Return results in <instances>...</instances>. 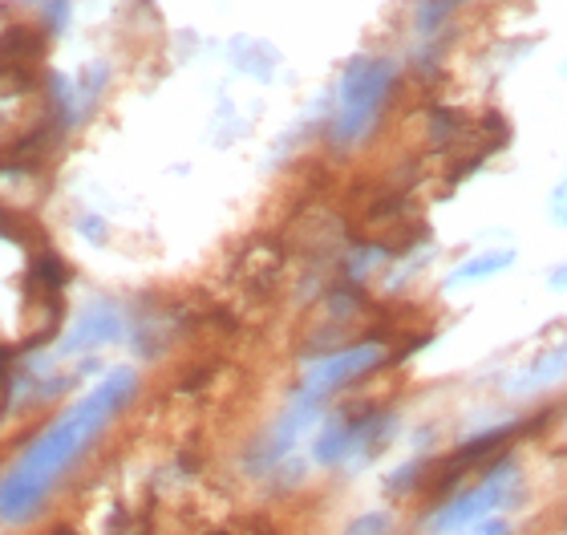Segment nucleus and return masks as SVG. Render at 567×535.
<instances>
[{"mask_svg":"<svg viewBox=\"0 0 567 535\" xmlns=\"http://www.w3.org/2000/svg\"><path fill=\"white\" fill-rule=\"evenodd\" d=\"M142 393V373L134 366H114L90 385L73 405L58 410L33 439L24 442L12 466L0 475V524L17 527L37 515L70 471L94 451V442L118 422Z\"/></svg>","mask_w":567,"mask_h":535,"instance_id":"obj_1","label":"nucleus"},{"mask_svg":"<svg viewBox=\"0 0 567 535\" xmlns=\"http://www.w3.org/2000/svg\"><path fill=\"white\" fill-rule=\"evenodd\" d=\"M405 61L381 49H361L344 61L337 82L317 97V134L332 155H357L381 134L402 94Z\"/></svg>","mask_w":567,"mask_h":535,"instance_id":"obj_2","label":"nucleus"},{"mask_svg":"<svg viewBox=\"0 0 567 535\" xmlns=\"http://www.w3.org/2000/svg\"><path fill=\"white\" fill-rule=\"evenodd\" d=\"M532 500V479L515 451L486 459L474 479H462L458 487L437 495V503L417 519V535H454L478 524L486 515H515Z\"/></svg>","mask_w":567,"mask_h":535,"instance_id":"obj_3","label":"nucleus"},{"mask_svg":"<svg viewBox=\"0 0 567 535\" xmlns=\"http://www.w3.org/2000/svg\"><path fill=\"white\" fill-rule=\"evenodd\" d=\"M114 90V61L90 58L73 70H45L41 78V97H45V131L49 138H70L82 131L97 110L106 106Z\"/></svg>","mask_w":567,"mask_h":535,"instance_id":"obj_4","label":"nucleus"},{"mask_svg":"<svg viewBox=\"0 0 567 535\" xmlns=\"http://www.w3.org/2000/svg\"><path fill=\"white\" fill-rule=\"evenodd\" d=\"M390 346L381 337H361V341H349V346H332L324 353L308 357L305 366H300L296 390H305L308 398L332 405L344 390H353L365 378L381 373V369L390 366Z\"/></svg>","mask_w":567,"mask_h":535,"instance_id":"obj_5","label":"nucleus"},{"mask_svg":"<svg viewBox=\"0 0 567 535\" xmlns=\"http://www.w3.org/2000/svg\"><path fill=\"white\" fill-rule=\"evenodd\" d=\"M126 333H131V305H122L114 297H94L73 312L70 325H61L53 357H61V361L97 357L110 346H126Z\"/></svg>","mask_w":567,"mask_h":535,"instance_id":"obj_6","label":"nucleus"},{"mask_svg":"<svg viewBox=\"0 0 567 535\" xmlns=\"http://www.w3.org/2000/svg\"><path fill=\"white\" fill-rule=\"evenodd\" d=\"M567 385V337L535 349L498 378V393L507 402H539L544 393Z\"/></svg>","mask_w":567,"mask_h":535,"instance_id":"obj_7","label":"nucleus"},{"mask_svg":"<svg viewBox=\"0 0 567 535\" xmlns=\"http://www.w3.org/2000/svg\"><path fill=\"white\" fill-rule=\"evenodd\" d=\"M515 264H519V248H515V244H486V248L462 256L458 264H450L446 276H442V292H462V288L491 285L498 276L515 272Z\"/></svg>","mask_w":567,"mask_h":535,"instance_id":"obj_8","label":"nucleus"},{"mask_svg":"<svg viewBox=\"0 0 567 535\" xmlns=\"http://www.w3.org/2000/svg\"><path fill=\"white\" fill-rule=\"evenodd\" d=\"M224 61L231 65L236 78H248V82H260V85H272L284 70L280 49H276L272 41H264V37H248V33H239L227 41Z\"/></svg>","mask_w":567,"mask_h":535,"instance_id":"obj_9","label":"nucleus"},{"mask_svg":"<svg viewBox=\"0 0 567 535\" xmlns=\"http://www.w3.org/2000/svg\"><path fill=\"white\" fill-rule=\"evenodd\" d=\"M466 4H474V0H417L414 21H410L417 45L442 41V37H446V29H450V21H454V12H462Z\"/></svg>","mask_w":567,"mask_h":535,"instance_id":"obj_10","label":"nucleus"},{"mask_svg":"<svg viewBox=\"0 0 567 535\" xmlns=\"http://www.w3.org/2000/svg\"><path fill=\"white\" fill-rule=\"evenodd\" d=\"M430 475H434V454H410V459H402L390 475L381 479V491L390 500H410V495L430 487Z\"/></svg>","mask_w":567,"mask_h":535,"instance_id":"obj_11","label":"nucleus"},{"mask_svg":"<svg viewBox=\"0 0 567 535\" xmlns=\"http://www.w3.org/2000/svg\"><path fill=\"white\" fill-rule=\"evenodd\" d=\"M29 9H33L37 33L45 41H65L73 33V24H78V4L73 0H33Z\"/></svg>","mask_w":567,"mask_h":535,"instance_id":"obj_12","label":"nucleus"},{"mask_svg":"<svg viewBox=\"0 0 567 535\" xmlns=\"http://www.w3.org/2000/svg\"><path fill=\"white\" fill-rule=\"evenodd\" d=\"M341 535H398V512L390 507H373V512H361L344 524Z\"/></svg>","mask_w":567,"mask_h":535,"instance_id":"obj_13","label":"nucleus"},{"mask_svg":"<svg viewBox=\"0 0 567 535\" xmlns=\"http://www.w3.org/2000/svg\"><path fill=\"white\" fill-rule=\"evenodd\" d=\"M544 215H547V224L556 227V232H567V171L556 178V183H551V191H547Z\"/></svg>","mask_w":567,"mask_h":535,"instance_id":"obj_14","label":"nucleus"},{"mask_svg":"<svg viewBox=\"0 0 567 535\" xmlns=\"http://www.w3.org/2000/svg\"><path fill=\"white\" fill-rule=\"evenodd\" d=\"M454 535H519V524H515V515H486V519L462 527Z\"/></svg>","mask_w":567,"mask_h":535,"instance_id":"obj_15","label":"nucleus"},{"mask_svg":"<svg viewBox=\"0 0 567 535\" xmlns=\"http://www.w3.org/2000/svg\"><path fill=\"white\" fill-rule=\"evenodd\" d=\"M78 232H82V239H90V244H110V224L94 212L78 219Z\"/></svg>","mask_w":567,"mask_h":535,"instance_id":"obj_16","label":"nucleus"},{"mask_svg":"<svg viewBox=\"0 0 567 535\" xmlns=\"http://www.w3.org/2000/svg\"><path fill=\"white\" fill-rule=\"evenodd\" d=\"M544 285H547V292H556V297H567V260H559V264H551V268H547Z\"/></svg>","mask_w":567,"mask_h":535,"instance_id":"obj_17","label":"nucleus"},{"mask_svg":"<svg viewBox=\"0 0 567 535\" xmlns=\"http://www.w3.org/2000/svg\"><path fill=\"white\" fill-rule=\"evenodd\" d=\"M559 82L567 85V53H564V61H559Z\"/></svg>","mask_w":567,"mask_h":535,"instance_id":"obj_18","label":"nucleus"},{"mask_svg":"<svg viewBox=\"0 0 567 535\" xmlns=\"http://www.w3.org/2000/svg\"><path fill=\"white\" fill-rule=\"evenodd\" d=\"M564 535H567V512H564Z\"/></svg>","mask_w":567,"mask_h":535,"instance_id":"obj_19","label":"nucleus"},{"mask_svg":"<svg viewBox=\"0 0 567 535\" xmlns=\"http://www.w3.org/2000/svg\"><path fill=\"white\" fill-rule=\"evenodd\" d=\"M21 4H33V0H21Z\"/></svg>","mask_w":567,"mask_h":535,"instance_id":"obj_20","label":"nucleus"}]
</instances>
